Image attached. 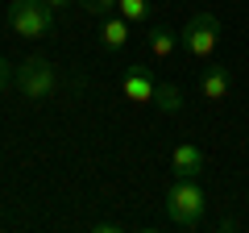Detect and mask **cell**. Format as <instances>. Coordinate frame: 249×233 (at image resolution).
Wrapping results in <instances>:
<instances>
[{
	"label": "cell",
	"mask_w": 249,
	"mask_h": 233,
	"mask_svg": "<svg viewBox=\"0 0 249 233\" xmlns=\"http://www.w3.org/2000/svg\"><path fill=\"white\" fill-rule=\"evenodd\" d=\"M4 75H9V58H0V83H4Z\"/></svg>",
	"instance_id": "5bb4252c"
},
{
	"label": "cell",
	"mask_w": 249,
	"mask_h": 233,
	"mask_svg": "<svg viewBox=\"0 0 249 233\" xmlns=\"http://www.w3.org/2000/svg\"><path fill=\"white\" fill-rule=\"evenodd\" d=\"M100 42H104V50H121V46L129 42V21H124L121 13H108L104 25H100Z\"/></svg>",
	"instance_id": "ba28073f"
},
{
	"label": "cell",
	"mask_w": 249,
	"mask_h": 233,
	"mask_svg": "<svg viewBox=\"0 0 249 233\" xmlns=\"http://www.w3.org/2000/svg\"><path fill=\"white\" fill-rule=\"evenodd\" d=\"M178 42H183V50L191 54V58H212L216 42H220V17H216V13H208V9L191 13V21L183 25Z\"/></svg>",
	"instance_id": "277c9868"
},
{
	"label": "cell",
	"mask_w": 249,
	"mask_h": 233,
	"mask_svg": "<svg viewBox=\"0 0 249 233\" xmlns=\"http://www.w3.org/2000/svg\"><path fill=\"white\" fill-rule=\"evenodd\" d=\"M13 79H17V92L29 100H46L54 96V88H58V71H54L50 58H42V54H29L25 63L13 71Z\"/></svg>",
	"instance_id": "3957f363"
},
{
	"label": "cell",
	"mask_w": 249,
	"mask_h": 233,
	"mask_svg": "<svg viewBox=\"0 0 249 233\" xmlns=\"http://www.w3.org/2000/svg\"><path fill=\"white\" fill-rule=\"evenodd\" d=\"M170 171H175V175H187V179H199L208 171V158H204V150H199L196 142H178L175 150H170Z\"/></svg>",
	"instance_id": "8992f818"
},
{
	"label": "cell",
	"mask_w": 249,
	"mask_h": 233,
	"mask_svg": "<svg viewBox=\"0 0 249 233\" xmlns=\"http://www.w3.org/2000/svg\"><path fill=\"white\" fill-rule=\"evenodd\" d=\"M154 108L158 113H183V92L175 83H158L154 88Z\"/></svg>",
	"instance_id": "30bf717a"
},
{
	"label": "cell",
	"mask_w": 249,
	"mask_h": 233,
	"mask_svg": "<svg viewBox=\"0 0 249 233\" xmlns=\"http://www.w3.org/2000/svg\"><path fill=\"white\" fill-rule=\"evenodd\" d=\"M46 4H50V9L58 13V9H67V4H75V0H46Z\"/></svg>",
	"instance_id": "4fadbf2b"
},
{
	"label": "cell",
	"mask_w": 249,
	"mask_h": 233,
	"mask_svg": "<svg viewBox=\"0 0 249 233\" xmlns=\"http://www.w3.org/2000/svg\"><path fill=\"white\" fill-rule=\"evenodd\" d=\"M116 13H121L129 25H145V21H150V0H116Z\"/></svg>",
	"instance_id": "8fae6325"
},
{
	"label": "cell",
	"mask_w": 249,
	"mask_h": 233,
	"mask_svg": "<svg viewBox=\"0 0 249 233\" xmlns=\"http://www.w3.org/2000/svg\"><path fill=\"white\" fill-rule=\"evenodd\" d=\"M154 88H158V79H154V71H145V67H129L121 79V96L129 100V104H154Z\"/></svg>",
	"instance_id": "5b68a950"
},
{
	"label": "cell",
	"mask_w": 249,
	"mask_h": 233,
	"mask_svg": "<svg viewBox=\"0 0 249 233\" xmlns=\"http://www.w3.org/2000/svg\"><path fill=\"white\" fill-rule=\"evenodd\" d=\"M9 29L17 38H46L54 29V9L46 0H13L9 4Z\"/></svg>",
	"instance_id": "7a4b0ae2"
},
{
	"label": "cell",
	"mask_w": 249,
	"mask_h": 233,
	"mask_svg": "<svg viewBox=\"0 0 249 233\" xmlns=\"http://www.w3.org/2000/svg\"><path fill=\"white\" fill-rule=\"evenodd\" d=\"M145 46H150L154 58H170V54H175V46H183V42H178V34H170V29L154 25L150 34H145Z\"/></svg>",
	"instance_id": "9c48e42d"
},
{
	"label": "cell",
	"mask_w": 249,
	"mask_h": 233,
	"mask_svg": "<svg viewBox=\"0 0 249 233\" xmlns=\"http://www.w3.org/2000/svg\"><path fill=\"white\" fill-rule=\"evenodd\" d=\"M199 92H204V100H229V92H232V71L224 63H208V71L199 75Z\"/></svg>",
	"instance_id": "52a82bcc"
},
{
	"label": "cell",
	"mask_w": 249,
	"mask_h": 233,
	"mask_svg": "<svg viewBox=\"0 0 249 233\" xmlns=\"http://www.w3.org/2000/svg\"><path fill=\"white\" fill-rule=\"evenodd\" d=\"M208 213V196L199 179H187V175H175V183L166 188V216L178 225V229H196Z\"/></svg>",
	"instance_id": "6da1fadb"
},
{
	"label": "cell",
	"mask_w": 249,
	"mask_h": 233,
	"mask_svg": "<svg viewBox=\"0 0 249 233\" xmlns=\"http://www.w3.org/2000/svg\"><path fill=\"white\" fill-rule=\"evenodd\" d=\"M79 4L91 13V17H108V13H116V0H79Z\"/></svg>",
	"instance_id": "7c38bea8"
}]
</instances>
